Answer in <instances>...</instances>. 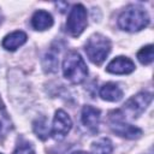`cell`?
<instances>
[{"instance_id": "1", "label": "cell", "mask_w": 154, "mask_h": 154, "mask_svg": "<svg viewBox=\"0 0 154 154\" xmlns=\"http://www.w3.org/2000/svg\"><path fill=\"white\" fill-rule=\"evenodd\" d=\"M149 24V16L147 11L138 6H129L126 7L118 18V25L120 29L135 32L141 29H144Z\"/></svg>"}, {"instance_id": "2", "label": "cell", "mask_w": 154, "mask_h": 154, "mask_svg": "<svg viewBox=\"0 0 154 154\" xmlns=\"http://www.w3.org/2000/svg\"><path fill=\"white\" fill-rule=\"evenodd\" d=\"M63 73L64 77L73 84H79L85 79L88 69L83 58L77 52L71 51L66 54L63 61Z\"/></svg>"}, {"instance_id": "3", "label": "cell", "mask_w": 154, "mask_h": 154, "mask_svg": "<svg viewBox=\"0 0 154 154\" xmlns=\"http://www.w3.org/2000/svg\"><path fill=\"white\" fill-rule=\"evenodd\" d=\"M84 49L91 63L101 65L111 52V41L101 34H94L88 38Z\"/></svg>"}, {"instance_id": "4", "label": "cell", "mask_w": 154, "mask_h": 154, "mask_svg": "<svg viewBox=\"0 0 154 154\" xmlns=\"http://www.w3.org/2000/svg\"><path fill=\"white\" fill-rule=\"evenodd\" d=\"M87 10L83 5L77 4L73 5V7L71 8L69 17H67V22H66V29L70 32V35H72L73 37L79 36L83 30L87 26Z\"/></svg>"}, {"instance_id": "5", "label": "cell", "mask_w": 154, "mask_h": 154, "mask_svg": "<svg viewBox=\"0 0 154 154\" xmlns=\"http://www.w3.org/2000/svg\"><path fill=\"white\" fill-rule=\"evenodd\" d=\"M71 128H72V122H71V118L69 117V114L66 112H64L63 109H58L55 112V116L53 119L51 135L55 140L60 141L69 134Z\"/></svg>"}, {"instance_id": "6", "label": "cell", "mask_w": 154, "mask_h": 154, "mask_svg": "<svg viewBox=\"0 0 154 154\" xmlns=\"http://www.w3.org/2000/svg\"><path fill=\"white\" fill-rule=\"evenodd\" d=\"M150 101H152V94L150 93H147V91L138 93L137 95L132 96L131 99H129L126 101V103L124 105V108L132 117H137L147 108V106L150 103Z\"/></svg>"}, {"instance_id": "7", "label": "cell", "mask_w": 154, "mask_h": 154, "mask_svg": "<svg viewBox=\"0 0 154 154\" xmlns=\"http://www.w3.org/2000/svg\"><path fill=\"white\" fill-rule=\"evenodd\" d=\"M111 118H112L111 129L117 135H119L124 138H128V140H136L142 135V130L138 129L137 126L126 124L118 117H111Z\"/></svg>"}, {"instance_id": "8", "label": "cell", "mask_w": 154, "mask_h": 154, "mask_svg": "<svg viewBox=\"0 0 154 154\" xmlns=\"http://www.w3.org/2000/svg\"><path fill=\"white\" fill-rule=\"evenodd\" d=\"M135 70V64L131 59L126 57H117L114 58L106 67V71L114 75H126L131 73Z\"/></svg>"}, {"instance_id": "9", "label": "cell", "mask_w": 154, "mask_h": 154, "mask_svg": "<svg viewBox=\"0 0 154 154\" xmlns=\"http://www.w3.org/2000/svg\"><path fill=\"white\" fill-rule=\"evenodd\" d=\"M100 122V111L93 106H84L82 109V123L91 131H96Z\"/></svg>"}, {"instance_id": "10", "label": "cell", "mask_w": 154, "mask_h": 154, "mask_svg": "<svg viewBox=\"0 0 154 154\" xmlns=\"http://www.w3.org/2000/svg\"><path fill=\"white\" fill-rule=\"evenodd\" d=\"M26 34L24 31H20V30H17V31H13L8 35H6L2 40V47L7 51H16L17 48H19L20 46H23L25 42H26Z\"/></svg>"}, {"instance_id": "11", "label": "cell", "mask_w": 154, "mask_h": 154, "mask_svg": "<svg viewBox=\"0 0 154 154\" xmlns=\"http://www.w3.org/2000/svg\"><path fill=\"white\" fill-rule=\"evenodd\" d=\"M100 96L102 100L116 102L123 97V90L119 88L118 84L108 82L100 88Z\"/></svg>"}, {"instance_id": "12", "label": "cell", "mask_w": 154, "mask_h": 154, "mask_svg": "<svg viewBox=\"0 0 154 154\" xmlns=\"http://www.w3.org/2000/svg\"><path fill=\"white\" fill-rule=\"evenodd\" d=\"M31 25L36 30H46L53 25V17L51 13L43 10H38L34 13L31 18Z\"/></svg>"}, {"instance_id": "13", "label": "cell", "mask_w": 154, "mask_h": 154, "mask_svg": "<svg viewBox=\"0 0 154 154\" xmlns=\"http://www.w3.org/2000/svg\"><path fill=\"white\" fill-rule=\"evenodd\" d=\"M11 128H12L11 119L5 109V106L2 105V102L0 100V140H2L4 137L7 136Z\"/></svg>"}, {"instance_id": "14", "label": "cell", "mask_w": 154, "mask_h": 154, "mask_svg": "<svg viewBox=\"0 0 154 154\" xmlns=\"http://www.w3.org/2000/svg\"><path fill=\"white\" fill-rule=\"evenodd\" d=\"M112 150H113L112 142L106 137L100 138V140H97L96 142H94L91 144L93 154H111Z\"/></svg>"}, {"instance_id": "15", "label": "cell", "mask_w": 154, "mask_h": 154, "mask_svg": "<svg viewBox=\"0 0 154 154\" xmlns=\"http://www.w3.org/2000/svg\"><path fill=\"white\" fill-rule=\"evenodd\" d=\"M58 54L55 51L51 49L48 51L45 57H43V61H42V65H43V69L46 72H54L57 71V67H58Z\"/></svg>"}, {"instance_id": "16", "label": "cell", "mask_w": 154, "mask_h": 154, "mask_svg": "<svg viewBox=\"0 0 154 154\" xmlns=\"http://www.w3.org/2000/svg\"><path fill=\"white\" fill-rule=\"evenodd\" d=\"M34 131L36 134V136L41 140H46L49 135V129H48V125H47V118L46 117H41L38 119H36L34 122Z\"/></svg>"}, {"instance_id": "17", "label": "cell", "mask_w": 154, "mask_h": 154, "mask_svg": "<svg viewBox=\"0 0 154 154\" xmlns=\"http://www.w3.org/2000/svg\"><path fill=\"white\" fill-rule=\"evenodd\" d=\"M137 59L140 60L141 64L143 65H148L153 61L154 59V53H153V46L152 45H148L146 47H143L142 49L138 51L137 53Z\"/></svg>"}, {"instance_id": "18", "label": "cell", "mask_w": 154, "mask_h": 154, "mask_svg": "<svg viewBox=\"0 0 154 154\" xmlns=\"http://www.w3.org/2000/svg\"><path fill=\"white\" fill-rule=\"evenodd\" d=\"M13 154H35V150L30 143H20L17 146Z\"/></svg>"}, {"instance_id": "19", "label": "cell", "mask_w": 154, "mask_h": 154, "mask_svg": "<svg viewBox=\"0 0 154 154\" xmlns=\"http://www.w3.org/2000/svg\"><path fill=\"white\" fill-rule=\"evenodd\" d=\"M71 154H89V153L83 152V150H78V152H73V153H71Z\"/></svg>"}, {"instance_id": "20", "label": "cell", "mask_w": 154, "mask_h": 154, "mask_svg": "<svg viewBox=\"0 0 154 154\" xmlns=\"http://www.w3.org/2000/svg\"><path fill=\"white\" fill-rule=\"evenodd\" d=\"M0 154H1V153H0Z\"/></svg>"}]
</instances>
